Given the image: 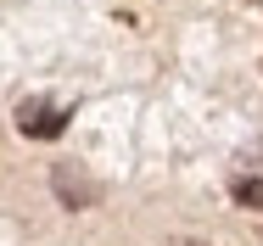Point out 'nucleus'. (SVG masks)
Wrapping results in <instances>:
<instances>
[{"label":"nucleus","mask_w":263,"mask_h":246,"mask_svg":"<svg viewBox=\"0 0 263 246\" xmlns=\"http://www.w3.org/2000/svg\"><path fill=\"white\" fill-rule=\"evenodd\" d=\"M17 129H23L28 140H56V135L67 129V112L51 106V101H28V106L17 112Z\"/></svg>","instance_id":"nucleus-1"},{"label":"nucleus","mask_w":263,"mask_h":246,"mask_svg":"<svg viewBox=\"0 0 263 246\" xmlns=\"http://www.w3.org/2000/svg\"><path fill=\"white\" fill-rule=\"evenodd\" d=\"M51 185H56V196L67 201V207H90V201H96V185H90V174H84L79 162H56Z\"/></svg>","instance_id":"nucleus-2"},{"label":"nucleus","mask_w":263,"mask_h":246,"mask_svg":"<svg viewBox=\"0 0 263 246\" xmlns=\"http://www.w3.org/2000/svg\"><path fill=\"white\" fill-rule=\"evenodd\" d=\"M235 201L252 207V213H263V179H235Z\"/></svg>","instance_id":"nucleus-3"},{"label":"nucleus","mask_w":263,"mask_h":246,"mask_svg":"<svg viewBox=\"0 0 263 246\" xmlns=\"http://www.w3.org/2000/svg\"><path fill=\"white\" fill-rule=\"evenodd\" d=\"M258 6H263V0H258Z\"/></svg>","instance_id":"nucleus-4"}]
</instances>
